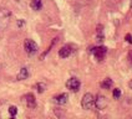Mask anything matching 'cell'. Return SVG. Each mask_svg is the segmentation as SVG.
<instances>
[{
	"instance_id": "obj_1",
	"label": "cell",
	"mask_w": 132,
	"mask_h": 119,
	"mask_svg": "<svg viewBox=\"0 0 132 119\" xmlns=\"http://www.w3.org/2000/svg\"><path fill=\"white\" fill-rule=\"evenodd\" d=\"M81 105L84 109H91L95 105V98L91 93H85L81 101Z\"/></svg>"
},
{
	"instance_id": "obj_2",
	"label": "cell",
	"mask_w": 132,
	"mask_h": 119,
	"mask_svg": "<svg viewBox=\"0 0 132 119\" xmlns=\"http://www.w3.org/2000/svg\"><path fill=\"white\" fill-rule=\"evenodd\" d=\"M24 48H25V51L28 52L29 55H34V53L37 51V45L35 41L28 38V40H25V42H24Z\"/></svg>"
},
{
	"instance_id": "obj_3",
	"label": "cell",
	"mask_w": 132,
	"mask_h": 119,
	"mask_svg": "<svg viewBox=\"0 0 132 119\" xmlns=\"http://www.w3.org/2000/svg\"><path fill=\"white\" fill-rule=\"evenodd\" d=\"M106 52H107V48L105 47V46H98V47H96L92 50V53L95 55V57L98 61H102L105 58V56H106Z\"/></svg>"
},
{
	"instance_id": "obj_4",
	"label": "cell",
	"mask_w": 132,
	"mask_h": 119,
	"mask_svg": "<svg viewBox=\"0 0 132 119\" xmlns=\"http://www.w3.org/2000/svg\"><path fill=\"white\" fill-rule=\"evenodd\" d=\"M66 87L69 89H71L72 92H77L80 89V81L77 78H70L69 81L66 82Z\"/></svg>"
},
{
	"instance_id": "obj_5",
	"label": "cell",
	"mask_w": 132,
	"mask_h": 119,
	"mask_svg": "<svg viewBox=\"0 0 132 119\" xmlns=\"http://www.w3.org/2000/svg\"><path fill=\"white\" fill-rule=\"evenodd\" d=\"M95 105L97 109H100V111H102V109H105L106 108V105H107V99H106V97L103 96H97L95 99Z\"/></svg>"
},
{
	"instance_id": "obj_6",
	"label": "cell",
	"mask_w": 132,
	"mask_h": 119,
	"mask_svg": "<svg viewBox=\"0 0 132 119\" xmlns=\"http://www.w3.org/2000/svg\"><path fill=\"white\" fill-rule=\"evenodd\" d=\"M24 98H25L26 105H28L29 108H35V107H36V101H35V97H34V94L29 93V94H26Z\"/></svg>"
},
{
	"instance_id": "obj_7",
	"label": "cell",
	"mask_w": 132,
	"mask_h": 119,
	"mask_svg": "<svg viewBox=\"0 0 132 119\" xmlns=\"http://www.w3.org/2000/svg\"><path fill=\"white\" fill-rule=\"evenodd\" d=\"M70 53H71V47H70V46H64V47H61V48L59 50V56L61 57V58L69 57Z\"/></svg>"
},
{
	"instance_id": "obj_8",
	"label": "cell",
	"mask_w": 132,
	"mask_h": 119,
	"mask_svg": "<svg viewBox=\"0 0 132 119\" xmlns=\"http://www.w3.org/2000/svg\"><path fill=\"white\" fill-rule=\"evenodd\" d=\"M29 77V71H28V68H21L20 71H19V73L16 76V78H18V81H22V80H26Z\"/></svg>"
},
{
	"instance_id": "obj_9",
	"label": "cell",
	"mask_w": 132,
	"mask_h": 119,
	"mask_svg": "<svg viewBox=\"0 0 132 119\" xmlns=\"http://www.w3.org/2000/svg\"><path fill=\"white\" fill-rule=\"evenodd\" d=\"M67 98H69V96H67L66 93H61V94L55 97L54 101H55L57 104H65L66 102H67Z\"/></svg>"
},
{
	"instance_id": "obj_10",
	"label": "cell",
	"mask_w": 132,
	"mask_h": 119,
	"mask_svg": "<svg viewBox=\"0 0 132 119\" xmlns=\"http://www.w3.org/2000/svg\"><path fill=\"white\" fill-rule=\"evenodd\" d=\"M30 6H31V9H32V10L37 11V10H40V9H41V6H43V3H41V0H31Z\"/></svg>"
},
{
	"instance_id": "obj_11",
	"label": "cell",
	"mask_w": 132,
	"mask_h": 119,
	"mask_svg": "<svg viewBox=\"0 0 132 119\" xmlns=\"http://www.w3.org/2000/svg\"><path fill=\"white\" fill-rule=\"evenodd\" d=\"M111 86H112V80H111V78H106V80H103V81L101 82V87H102L103 89H110Z\"/></svg>"
},
{
	"instance_id": "obj_12",
	"label": "cell",
	"mask_w": 132,
	"mask_h": 119,
	"mask_svg": "<svg viewBox=\"0 0 132 119\" xmlns=\"http://www.w3.org/2000/svg\"><path fill=\"white\" fill-rule=\"evenodd\" d=\"M102 40H103L102 26H98V27H97V41H98V42H102Z\"/></svg>"
},
{
	"instance_id": "obj_13",
	"label": "cell",
	"mask_w": 132,
	"mask_h": 119,
	"mask_svg": "<svg viewBox=\"0 0 132 119\" xmlns=\"http://www.w3.org/2000/svg\"><path fill=\"white\" fill-rule=\"evenodd\" d=\"M16 113H18V108H16L15 105L9 107V114H10L11 117H15V115H16Z\"/></svg>"
},
{
	"instance_id": "obj_14",
	"label": "cell",
	"mask_w": 132,
	"mask_h": 119,
	"mask_svg": "<svg viewBox=\"0 0 132 119\" xmlns=\"http://www.w3.org/2000/svg\"><path fill=\"white\" fill-rule=\"evenodd\" d=\"M36 88H37V92H39V93H43L45 89H46V86H45L44 83H37Z\"/></svg>"
},
{
	"instance_id": "obj_15",
	"label": "cell",
	"mask_w": 132,
	"mask_h": 119,
	"mask_svg": "<svg viewBox=\"0 0 132 119\" xmlns=\"http://www.w3.org/2000/svg\"><path fill=\"white\" fill-rule=\"evenodd\" d=\"M112 96H113V98H115V99L120 98V97H121V89H118V88L113 89V92H112Z\"/></svg>"
},
{
	"instance_id": "obj_16",
	"label": "cell",
	"mask_w": 132,
	"mask_h": 119,
	"mask_svg": "<svg viewBox=\"0 0 132 119\" xmlns=\"http://www.w3.org/2000/svg\"><path fill=\"white\" fill-rule=\"evenodd\" d=\"M125 40L127 41V42H128V44H132V36L130 35V34H127V35H126Z\"/></svg>"
},
{
	"instance_id": "obj_17",
	"label": "cell",
	"mask_w": 132,
	"mask_h": 119,
	"mask_svg": "<svg viewBox=\"0 0 132 119\" xmlns=\"http://www.w3.org/2000/svg\"><path fill=\"white\" fill-rule=\"evenodd\" d=\"M128 60H130V61L132 62V50H131L130 52H128Z\"/></svg>"
},
{
	"instance_id": "obj_18",
	"label": "cell",
	"mask_w": 132,
	"mask_h": 119,
	"mask_svg": "<svg viewBox=\"0 0 132 119\" xmlns=\"http://www.w3.org/2000/svg\"><path fill=\"white\" fill-rule=\"evenodd\" d=\"M22 24H24V21H22V20H20V21H18V25H19V26H22Z\"/></svg>"
},
{
	"instance_id": "obj_19",
	"label": "cell",
	"mask_w": 132,
	"mask_h": 119,
	"mask_svg": "<svg viewBox=\"0 0 132 119\" xmlns=\"http://www.w3.org/2000/svg\"><path fill=\"white\" fill-rule=\"evenodd\" d=\"M128 86H130V88L132 89V80H131V81H130V83H128Z\"/></svg>"
},
{
	"instance_id": "obj_20",
	"label": "cell",
	"mask_w": 132,
	"mask_h": 119,
	"mask_svg": "<svg viewBox=\"0 0 132 119\" xmlns=\"http://www.w3.org/2000/svg\"><path fill=\"white\" fill-rule=\"evenodd\" d=\"M131 9H132V3H131Z\"/></svg>"
}]
</instances>
